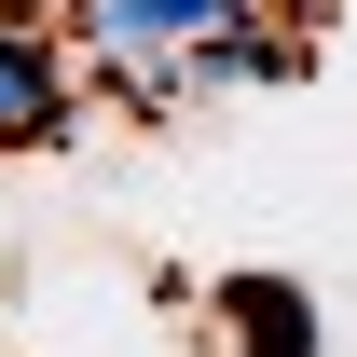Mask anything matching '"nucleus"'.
I'll use <instances>...</instances> for the list:
<instances>
[{"label":"nucleus","instance_id":"obj_1","mask_svg":"<svg viewBox=\"0 0 357 357\" xmlns=\"http://www.w3.org/2000/svg\"><path fill=\"white\" fill-rule=\"evenodd\" d=\"M330 0H69V42L110 96L137 110H192L220 83H289L316 55Z\"/></svg>","mask_w":357,"mask_h":357},{"label":"nucleus","instance_id":"obj_2","mask_svg":"<svg viewBox=\"0 0 357 357\" xmlns=\"http://www.w3.org/2000/svg\"><path fill=\"white\" fill-rule=\"evenodd\" d=\"M206 316V357H316V303L289 275H220V289H192Z\"/></svg>","mask_w":357,"mask_h":357},{"label":"nucleus","instance_id":"obj_3","mask_svg":"<svg viewBox=\"0 0 357 357\" xmlns=\"http://www.w3.org/2000/svg\"><path fill=\"white\" fill-rule=\"evenodd\" d=\"M55 124H69V83L28 42H0V137H55Z\"/></svg>","mask_w":357,"mask_h":357}]
</instances>
